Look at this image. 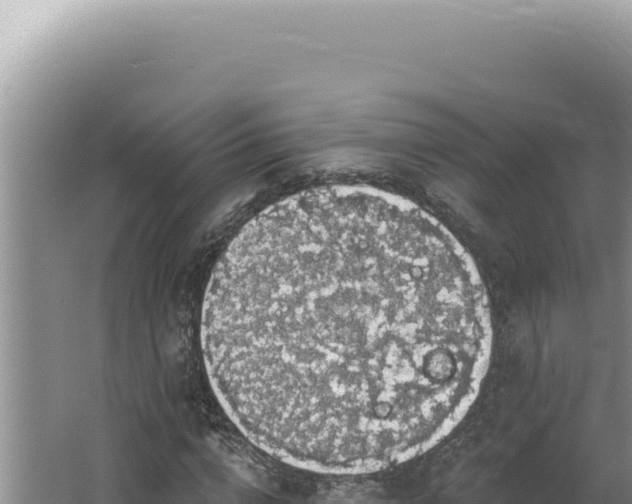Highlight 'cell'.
I'll return each mask as SVG.
<instances>
[{"instance_id":"6da1fadb","label":"cell","mask_w":632,"mask_h":504,"mask_svg":"<svg viewBox=\"0 0 632 504\" xmlns=\"http://www.w3.org/2000/svg\"><path fill=\"white\" fill-rule=\"evenodd\" d=\"M213 390L259 449L366 474L436 446L477 398L490 306L454 235L402 196L308 189L247 222L205 292Z\"/></svg>"}]
</instances>
